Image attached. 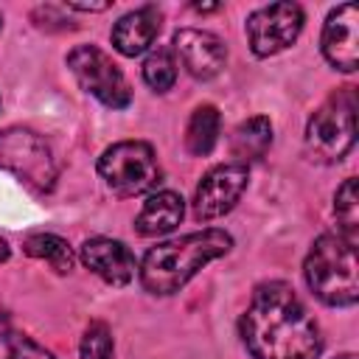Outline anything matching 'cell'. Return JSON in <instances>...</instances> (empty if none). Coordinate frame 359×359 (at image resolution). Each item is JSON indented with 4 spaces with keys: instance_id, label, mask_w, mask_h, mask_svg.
<instances>
[{
    "instance_id": "cell-11",
    "label": "cell",
    "mask_w": 359,
    "mask_h": 359,
    "mask_svg": "<svg viewBox=\"0 0 359 359\" xmlns=\"http://www.w3.org/2000/svg\"><path fill=\"white\" fill-rule=\"evenodd\" d=\"M174 53H177V62L185 67V73L199 81L219 76L227 62L224 42L216 34L199 31V28H180L174 34Z\"/></svg>"
},
{
    "instance_id": "cell-9",
    "label": "cell",
    "mask_w": 359,
    "mask_h": 359,
    "mask_svg": "<svg viewBox=\"0 0 359 359\" xmlns=\"http://www.w3.org/2000/svg\"><path fill=\"white\" fill-rule=\"evenodd\" d=\"M250 171L241 163H224L210 168L194 194V216L199 222H213L236 208L241 194L247 191Z\"/></svg>"
},
{
    "instance_id": "cell-12",
    "label": "cell",
    "mask_w": 359,
    "mask_h": 359,
    "mask_svg": "<svg viewBox=\"0 0 359 359\" xmlns=\"http://www.w3.org/2000/svg\"><path fill=\"white\" fill-rule=\"evenodd\" d=\"M81 264L112 286L129 283L135 278V269H137L132 250L123 241L107 238V236H95V238H87L81 244Z\"/></svg>"
},
{
    "instance_id": "cell-10",
    "label": "cell",
    "mask_w": 359,
    "mask_h": 359,
    "mask_svg": "<svg viewBox=\"0 0 359 359\" xmlns=\"http://www.w3.org/2000/svg\"><path fill=\"white\" fill-rule=\"evenodd\" d=\"M323 56L331 67L353 73L359 65V8L356 3L337 6L323 25Z\"/></svg>"
},
{
    "instance_id": "cell-16",
    "label": "cell",
    "mask_w": 359,
    "mask_h": 359,
    "mask_svg": "<svg viewBox=\"0 0 359 359\" xmlns=\"http://www.w3.org/2000/svg\"><path fill=\"white\" fill-rule=\"evenodd\" d=\"M219 126H222V118H219V109L210 107V104H202L191 112V121H188V129H185V146L191 154L196 157H205L213 151L216 140H219Z\"/></svg>"
},
{
    "instance_id": "cell-26",
    "label": "cell",
    "mask_w": 359,
    "mask_h": 359,
    "mask_svg": "<svg viewBox=\"0 0 359 359\" xmlns=\"http://www.w3.org/2000/svg\"><path fill=\"white\" fill-rule=\"evenodd\" d=\"M337 359H356L353 353H345V356H337Z\"/></svg>"
},
{
    "instance_id": "cell-18",
    "label": "cell",
    "mask_w": 359,
    "mask_h": 359,
    "mask_svg": "<svg viewBox=\"0 0 359 359\" xmlns=\"http://www.w3.org/2000/svg\"><path fill=\"white\" fill-rule=\"evenodd\" d=\"M334 213H337V222H339V233L351 241H356L359 236V194H356V180L348 177L337 196H334Z\"/></svg>"
},
{
    "instance_id": "cell-17",
    "label": "cell",
    "mask_w": 359,
    "mask_h": 359,
    "mask_svg": "<svg viewBox=\"0 0 359 359\" xmlns=\"http://www.w3.org/2000/svg\"><path fill=\"white\" fill-rule=\"evenodd\" d=\"M22 250L31 258H39V261L50 264L59 275H67L73 269V264H76L70 244L62 236H53V233H34V236H28L25 244H22Z\"/></svg>"
},
{
    "instance_id": "cell-1",
    "label": "cell",
    "mask_w": 359,
    "mask_h": 359,
    "mask_svg": "<svg viewBox=\"0 0 359 359\" xmlns=\"http://www.w3.org/2000/svg\"><path fill=\"white\" fill-rule=\"evenodd\" d=\"M238 331L252 359H317L323 351L314 317L283 280L261 283L252 292Z\"/></svg>"
},
{
    "instance_id": "cell-5",
    "label": "cell",
    "mask_w": 359,
    "mask_h": 359,
    "mask_svg": "<svg viewBox=\"0 0 359 359\" xmlns=\"http://www.w3.org/2000/svg\"><path fill=\"white\" fill-rule=\"evenodd\" d=\"M98 174L118 196H140L160 182V163L154 149L143 140H121L98 157Z\"/></svg>"
},
{
    "instance_id": "cell-22",
    "label": "cell",
    "mask_w": 359,
    "mask_h": 359,
    "mask_svg": "<svg viewBox=\"0 0 359 359\" xmlns=\"http://www.w3.org/2000/svg\"><path fill=\"white\" fill-rule=\"evenodd\" d=\"M67 8H79V11H104V8H109V3H67Z\"/></svg>"
},
{
    "instance_id": "cell-8",
    "label": "cell",
    "mask_w": 359,
    "mask_h": 359,
    "mask_svg": "<svg viewBox=\"0 0 359 359\" xmlns=\"http://www.w3.org/2000/svg\"><path fill=\"white\" fill-rule=\"evenodd\" d=\"M303 28V8L297 3L261 6L247 17V39L255 56H275L289 48Z\"/></svg>"
},
{
    "instance_id": "cell-13",
    "label": "cell",
    "mask_w": 359,
    "mask_h": 359,
    "mask_svg": "<svg viewBox=\"0 0 359 359\" xmlns=\"http://www.w3.org/2000/svg\"><path fill=\"white\" fill-rule=\"evenodd\" d=\"M160 25H163L160 8L157 6H140L129 14H123L112 25V45L123 56H137L157 39Z\"/></svg>"
},
{
    "instance_id": "cell-27",
    "label": "cell",
    "mask_w": 359,
    "mask_h": 359,
    "mask_svg": "<svg viewBox=\"0 0 359 359\" xmlns=\"http://www.w3.org/2000/svg\"><path fill=\"white\" fill-rule=\"evenodd\" d=\"M0 28H3V14H0Z\"/></svg>"
},
{
    "instance_id": "cell-14",
    "label": "cell",
    "mask_w": 359,
    "mask_h": 359,
    "mask_svg": "<svg viewBox=\"0 0 359 359\" xmlns=\"http://www.w3.org/2000/svg\"><path fill=\"white\" fill-rule=\"evenodd\" d=\"M182 216H185L182 196L174 194V191H157L143 202V208L135 219V230L140 236H149V238L151 236H165L182 222Z\"/></svg>"
},
{
    "instance_id": "cell-23",
    "label": "cell",
    "mask_w": 359,
    "mask_h": 359,
    "mask_svg": "<svg viewBox=\"0 0 359 359\" xmlns=\"http://www.w3.org/2000/svg\"><path fill=\"white\" fill-rule=\"evenodd\" d=\"M8 325H11V317H8V311L0 306V339L8 334Z\"/></svg>"
},
{
    "instance_id": "cell-24",
    "label": "cell",
    "mask_w": 359,
    "mask_h": 359,
    "mask_svg": "<svg viewBox=\"0 0 359 359\" xmlns=\"http://www.w3.org/2000/svg\"><path fill=\"white\" fill-rule=\"evenodd\" d=\"M194 8H196V11H216V8H222V6H219V3H205V6H202V3H196Z\"/></svg>"
},
{
    "instance_id": "cell-20",
    "label": "cell",
    "mask_w": 359,
    "mask_h": 359,
    "mask_svg": "<svg viewBox=\"0 0 359 359\" xmlns=\"http://www.w3.org/2000/svg\"><path fill=\"white\" fill-rule=\"evenodd\" d=\"M81 359H112V334L107 323H90L81 337Z\"/></svg>"
},
{
    "instance_id": "cell-7",
    "label": "cell",
    "mask_w": 359,
    "mask_h": 359,
    "mask_svg": "<svg viewBox=\"0 0 359 359\" xmlns=\"http://www.w3.org/2000/svg\"><path fill=\"white\" fill-rule=\"evenodd\" d=\"M0 163L36 191H50L56 182V163L50 149L31 129L14 126L0 132Z\"/></svg>"
},
{
    "instance_id": "cell-15",
    "label": "cell",
    "mask_w": 359,
    "mask_h": 359,
    "mask_svg": "<svg viewBox=\"0 0 359 359\" xmlns=\"http://www.w3.org/2000/svg\"><path fill=\"white\" fill-rule=\"evenodd\" d=\"M269 146H272V123L264 115L241 121L230 135V154L241 165H247L252 160H261Z\"/></svg>"
},
{
    "instance_id": "cell-4",
    "label": "cell",
    "mask_w": 359,
    "mask_h": 359,
    "mask_svg": "<svg viewBox=\"0 0 359 359\" xmlns=\"http://www.w3.org/2000/svg\"><path fill=\"white\" fill-rule=\"evenodd\" d=\"M356 143V93L339 87L306 123V151L317 163H339Z\"/></svg>"
},
{
    "instance_id": "cell-6",
    "label": "cell",
    "mask_w": 359,
    "mask_h": 359,
    "mask_svg": "<svg viewBox=\"0 0 359 359\" xmlns=\"http://www.w3.org/2000/svg\"><path fill=\"white\" fill-rule=\"evenodd\" d=\"M67 67L76 76V81L81 84V90L95 95L104 107H112V109L129 107V101H132L129 81L121 73V67L112 62V56L104 53L101 48L76 45L67 53Z\"/></svg>"
},
{
    "instance_id": "cell-21",
    "label": "cell",
    "mask_w": 359,
    "mask_h": 359,
    "mask_svg": "<svg viewBox=\"0 0 359 359\" xmlns=\"http://www.w3.org/2000/svg\"><path fill=\"white\" fill-rule=\"evenodd\" d=\"M6 359H56V356L39 342H34L31 337H11Z\"/></svg>"
},
{
    "instance_id": "cell-2",
    "label": "cell",
    "mask_w": 359,
    "mask_h": 359,
    "mask_svg": "<svg viewBox=\"0 0 359 359\" xmlns=\"http://www.w3.org/2000/svg\"><path fill=\"white\" fill-rule=\"evenodd\" d=\"M233 247L230 233L224 230H199L174 241H163L143 255L140 283L151 294H174L180 292L205 264L227 255Z\"/></svg>"
},
{
    "instance_id": "cell-3",
    "label": "cell",
    "mask_w": 359,
    "mask_h": 359,
    "mask_svg": "<svg viewBox=\"0 0 359 359\" xmlns=\"http://www.w3.org/2000/svg\"><path fill=\"white\" fill-rule=\"evenodd\" d=\"M309 289L325 306H353L359 300L356 241L342 233H323L303 264Z\"/></svg>"
},
{
    "instance_id": "cell-25",
    "label": "cell",
    "mask_w": 359,
    "mask_h": 359,
    "mask_svg": "<svg viewBox=\"0 0 359 359\" xmlns=\"http://www.w3.org/2000/svg\"><path fill=\"white\" fill-rule=\"evenodd\" d=\"M8 252H11V250H8V244H6L3 238H0V264H3L6 258H8Z\"/></svg>"
},
{
    "instance_id": "cell-19",
    "label": "cell",
    "mask_w": 359,
    "mask_h": 359,
    "mask_svg": "<svg viewBox=\"0 0 359 359\" xmlns=\"http://www.w3.org/2000/svg\"><path fill=\"white\" fill-rule=\"evenodd\" d=\"M143 81H146L154 93L171 90L174 81H177V59H174L165 48H157V50L149 53L146 62H143Z\"/></svg>"
}]
</instances>
